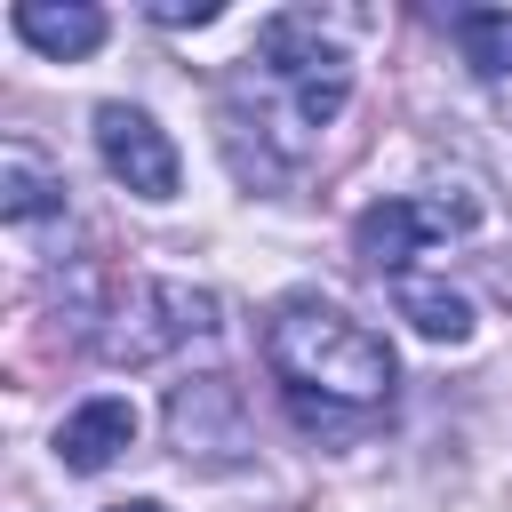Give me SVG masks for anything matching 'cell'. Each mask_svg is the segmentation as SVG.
<instances>
[{
    "label": "cell",
    "instance_id": "obj_10",
    "mask_svg": "<svg viewBox=\"0 0 512 512\" xmlns=\"http://www.w3.org/2000/svg\"><path fill=\"white\" fill-rule=\"evenodd\" d=\"M240 424V392H232V376H200V384H184L176 400H168V440L184 448V456H208V424Z\"/></svg>",
    "mask_w": 512,
    "mask_h": 512
},
{
    "label": "cell",
    "instance_id": "obj_11",
    "mask_svg": "<svg viewBox=\"0 0 512 512\" xmlns=\"http://www.w3.org/2000/svg\"><path fill=\"white\" fill-rule=\"evenodd\" d=\"M448 32H456V48H464L472 72H488V80L512 72V8H456Z\"/></svg>",
    "mask_w": 512,
    "mask_h": 512
},
{
    "label": "cell",
    "instance_id": "obj_3",
    "mask_svg": "<svg viewBox=\"0 0 512 512\" xmlns=\"http://www.w3.org/2000/svg\"><path fill=\"white\" fill-rule=\"evenodd\" d=\"M192 336H216V296L192 288V280L144 272V280H128V288L112 296V312H104V328H96V352H104L112 368H152V360H168V352L192 344Z\"/></svg>",
    "mask_w": 512,
    "mask_h": 512
},
{
    "label": "cell",
    "instance_id": "obj_8",
    "mask_svg": "<svg viewBox=\"0 0 512 512\" xmlns=\"http://www.w3.org/2000/svg\"><path fill=\"white\" fill-rule=\"evenodd\" d=\"M0 216L8 224H48V216H64V176L40 160V144H24V136H8L0 144Z\"/></svg>",
    "mask_w": 512,
    "mask_h": 512
},
{
    "label": "cell",
    "instance_id": "obj_12",
    "mask_svg": "<svg viewBox=\"0 0 512 512\" xmlns=\"http://www.w3.org/2000/svg\"><path fill=\"white\" fill-rule=\"evenodd\" d=\"M216 0H152V24H216Z\"/></svg>",
    "mask_w": 512,
    "mask_h": 512
},
{
    "label": "cell",
    "instance_id": "obj_1",
    "mask_svg": "<svg viewBox=\"0 0 512 512\" xmlns=\"http://www.w3.org/2000/svg\"><path fill=\"white\" fill-rule=\"evenodd\" d=\"M264 360L296 400H320V408H376L400 384L392 344L328 296H288L264 320Z\"/></svg>",
    "mask_w": 512,
    "mask_h": 512
},
{
    "label": "cell",
    "instance_id": "obj_4",
    "mask_svg": "<svg viewBox=\"0 0 512 512\" xmlns=\"http://www.w3.org/2000/svg\"><path fill=\"white\" fill-rule=\"evenodd\" d=\"M480 224V200L472 192H384V200H368L360 216H352V248H360V264H376V272H408V256L416 248H432V240H456V232H472Z\"/></svg>",
    "mask_w": 512,
    "mask_h": 512
},
{
    "label": "cell",
    "instance_id": "obj_5",
    "mask_svg": "<svg viewBox=\"0 0 512 512\" xmlns=\"http://www.w3.org/2000/svg\"><path fill=\"white\" fill-rule=\"evenodd\" d=\"M96 160L136 192V200H176V144L144 104H96Z\"/></svg>",
    "mask_w": 512,
    "mask_h": 512
},
{
    "label": "cell",
    "instance_id": "obj_7",
    "mask_svg": "<svg viewBox=\"0 0 512 512\" xmlns=\"http://www.w3.org/2000/svg\"><path fill=\"white\" fill-rule=\"evenodd\" d=\"M120 448H136V408L120 392H96L56 424V464L64 472H104Z\"/></svg>",
    "mask_w": 512,
    "mask_h": 512
},
{
    "label": "cell",
    "instance_id": "obj_2",
    "mask_svg": "<svg viewBox=\"0 0 512 512\" xmlns=\"http://www.w3.org/2000/svg\"><path fill=\"white\" fill-rule=\"evenodd\" d=\"M256 64L288 96V120L296 128H328L344 112V96H352V56H344V40H328V24L312 8L264 16L256 24Z\"/></svg>",
    "mask_w": 512,
    "mask_h": 512
},
{
    "label": "cell",
    "instance_id": "obj_6",
    "mask_svg": "<svg viewBox=\"0 0 512 512\" xmlns=\"http://www.w3.org/2000/svg\"><path fill=\"white\" fill-rule=\"evenodd\" d=\"M8 24H16V40L40 48L48 64H80V56H96L104 32H112L104 8H88V0H16Z\"/></svg>",
    "mask_w": 512,
    "mask_h": 512
},
{
    "label": "cell",
    "instance_id": "obj_9",
    "mask_svg": "<svg viewBox=\"0 0 512 512\" xmlns=\"http://www.w3.org/2000/svg\"><path fill=\"white\" fill-rule=\"evenodd\" d=\"M392 304H400V320H416V336H432V344H464V336H472V304H464V288H448V280L400 272V280H392Z\"/></svg>",
    "mask_w": 512,
    "mask_h": 512
},
{
    "label": "cell",
    "instance_id": "obj_13",
    "mask_svg": "<svg viewBox=\"0 0 512 512\" xmlns=\"http://www.w3.org/2000/svg\"><path fill=\"white\" fill-rule=\"evenodd\" d=\"M104 512H168V504H152V496H128V504H104Z\"/></svg>",
    "mask_w": 512,
    "mask_h": 512
}]
</instances>
